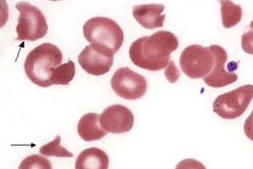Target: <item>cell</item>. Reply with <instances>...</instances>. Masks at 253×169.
Masks as SVG:
<instances>
[{
	"label": "cell",
	"instance_id": "e0dca14e",
	"mask_svg": "<svg viewBox=\"0 0 253 169\" xmlns=\"http://www.w3.org/2000/svg\"><path fill=\"white\" fill-rule=\"evenodd\" d=\"M19 169H52L49 159L39 155H33L25 158Z\"/></svg>",
	"mask_w": 253,
	"mask_h": 169
},
{
	"label": "cell",
	"instance_id": "ba28073f",
	"mask_svg": "<svg viewBox=\"0 0 253 169\" xmlns=\"http://www.w3.org/2000/svg\"><path fill=\"white\" fill-rule=\"evenodd\" d=\"M102 128L113 134H122L132 129L134 115L128 108L121 104L112 105L103 111L99 119Z\"/></svg>",
	"mask_w": 253,
	"mask_h": 169
},
{
	"label": "cell",
	"instance_id": "8992f818",
	"mask_svg": "<svg viewBox=\"0 0 253 169\" xmlns=\"http://www.w3.org/2000/svg\"><path fill=\"white\" fill-rule=\"evenodd\" d=\"M214 64V57L211 49L198 44L185 48L179 60L182 72L193 79L206 77L211 73Z\"/></svg>",
	"mask_w": 253,
	"mask_h": 169
},
{
	"label": "cell",
	"instance_id": "9c48e42d",
	"mask_svg": "<svg viewBox=\"0 0 253 169\" xmlns=\"http://www.w3.org/2000/svg\"><path fill=\"white\" fill-rule=\"evenodd\" d=\"M214 57V64L210 73L204 77V81L209 86L221 88L235 82L238 79V75L225 69V64L228 60V55L222 47L212 45L209 47Z\"/></svg>",
	"mask_w": 253,
	"mask_h": 169
},
{
	"label": "cell",
	"instance_id": "5b68a950",
	"mask_svg": "<svg viewBox=\"0 0 253 169\" xmlns=\"http://www.w3.org/2000/svg\"><path fill=\"white\" fill-rule=\"evenodd\" d=\"M253 97L252 85L241 86L218 96L213 104V112L224 119H237L246 112Z\"/></svg>",
	"mask_w": 253,
	"mask_h": 169
},
{
	"label": "cell",
	"instance_id": "7c38bea8",
	"mask_svg": "<svg viewBox=\"0 0 253 169\" xmlns=\"http://www.w3.org/2000/svg\"><path fill=\"white\" fill-rule=\"evenodd\" d=\"M99 115L95 113L85 114L78 122L77 131L80 136L85 141L102 139L108 135L100 123Z\"/></svg>",
	"mask_w": 253,
	"mask_h": 169
},
{
	"label": "cell",
	"instance_id": "7a4b0ae2",
	"mask_svg": "<svg viewBox=\"0 0 253 169\" xmlns=\"http://www.w3.org/2000/svg\"><path fill=\"white\" fill-rule=\"evenodd\" d=\"M85 39L97 51L108 56L117 53L123 44L124 33L115 21L104 17H95L83 27Z\"/></svg>",
	"mask_w": 253,
	"mask_h": 169
},
{
	"label": "cell",
	"instance_id": "8fae6325",
	"mask_svg": "<svg viewBox=\"0 0 253 169\" xmlns=\"http://www.w3.org/2000/svg\"><path fill=\"white\" fill-rule=\"evenodd\" d=\"M165 6L161 4L135 5L133 8V15L143 28L150 30L162 28L166 15H162Z\"/></svg>",
	"mask_w": 253,
	"mask_h": 169
},
{
	"label": "cell",
	"instance_id": "9a60e30c",
	"mask_svg": "<svg viewBox=\"0 0 253 169\" xmlns=\"http://www.w3.org/2000/svg\"><path fill=\"white\" fill-rule=\"evenodd\" d=\"M222 24L224 28L230 29L241 21L242 9L231 1H220Z\"/></svg>",
	"mask_w": 253,
	"mask_h": 169
},
{
	"label": "cell",
	"instance_id": "3957f363",
	"mask_svg": "<svg viewBox=\"0 0 253 169\" xmlns=\"http://www.w3.org/2000/svg\"><path fill=\"white\" fill-rule=\"evenodd\" d=\"M62 61V53L57 46L42 43L29 53L24 63L25 72L33 84L48 87L52 86L50 69L58 67Z\"/></svg>",
	"mask_w": 253,
	"mask_h": 169
},
{
	"label": "cell",
	"instance_id": "4fadbf2b",
	"mask_svg": "<svg viewBox=\"0 0 253 169\" xmlns=\"http://www.w3.org/2000/svg\"><path fill=\"white\" fill-rule=\"evenodd\" d=\"M109 158L103 150L91 147L86 149L78 156L75 168L76 169H107Z\"/></svg>",
	"mask_w": 253,
	"mask_h": 169
},
{
	"label": "cell",
	"instance_id": "6da1fadb",
	"mask_svg": "<svg viewBox=\"0 0 253 169\" xmlns=\"http://www.w3.org/2000/svg\"><path fill=\"white\" fill-rule=\"evenodd\" d=\"M178 47L179 41L175 35L169 31H161L134 41L130 47L129 55L137 67L158 71L167 66L171 53Z\"/></svg>",
	"mask_w": 253,
	"mask_h": 169
},
{
	"label": "cell",
	"instance_id": "2e32d148",
	"mask_svg": "<svg viewBox=\"0 0 253 169\" xmlns=\"http://www.w3.org/2000/svg\"><path fill=\"white\" fill-rule=\"evenodd\" d=\"M61 138L57 136L54 140L42 146L40 149V153L48 157L60 158H71L74 155L60 145Z\"/></svg>",
	"mask_w": 253,
	"mask_h": 169
},
{
	"label": "cell",
	"instance_id": "52a82bcc",
	"mask_svg": "<svg viewBox=\"0 0 253 169\" xmlns=\"http://www.w3.org/2000/svg\"><path fill=\"white\" fill-rule=\"evenodd\" d=\"M113 91L126 100L135 101L141 99L147 90L145 78L128 67L118 68L111 80Z\"/></svg>",
	"mask_w": 253,
	"mask_h": 169
},
{
	"label": "cell",
	"instance_id": "5bb4252c",
	"mask_svg": "<svg viewBox=\"0 0 253 169\" xmlns=\"http://www.w3.org/2000/svg\"><path fill=\"white\" fill-rule=\"evenodd\" d=\"M50 71L52 85H68L75 77V65L73 61L69 60L66 63L52 68Z\"/></svg>",
	"mask_w": 253,
	"mask_h": 169
},
{
	"label": "cell",
	"instance_id": "277c9868",
	"mask_svg": "<svg viewBox=\"0 0 253 169\" xmlns=\"http://www.w3.org/2000/svg\"><path fill=\"white\" fill-rule=\"evenodd\" d=\"M15 7L20 12L15 40L35 41L45 36L48 27L46 18L40 9L26 2H20Z\"/></svg>",
	"mask_w": 253,
	"mask_h": 169
},
{
	"label": "cell",
	"instance_id": "30bf717a",
	"mask_svg": "<svg viewBox=\"0 0 253 169\" xmlns=\"http://www.w3.org/2000/svg\"><path fill=\"white\" fill-rule=\"evenodd\" d=\"M78 60L87 73L99 76L109 72L113 65L114 57L104 54L90 44L82 51Z\"/></svg>",
	"mask_w": 253,
	"mask_h": 169
}]
</instances>
